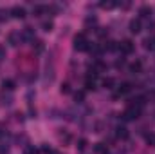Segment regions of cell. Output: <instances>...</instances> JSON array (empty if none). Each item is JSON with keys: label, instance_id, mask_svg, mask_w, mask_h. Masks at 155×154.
Listing matches in <instances>:
<instances>
[{"label": "cell", "instance_id": "cell-14", "mask_svg": "<svg viewBox=\"0 0 155 154\" xmlns=\"http://www.w3.org/2000/svg\"><path fill=\"white\" fill-rule=\"evenodd\" d=\"M116 136L117 138H121V140H126L130 134H128V129L126 127H117L116 129Z\"/></svg>", "mask_w": 155, "mask_h": 154}, {"label": "cell", "instance_id": "cell-9", "mask_svg": "<svg viewBox=\"0 0 155 154\" xmlns=\"http://www.w3.org/2000/svg\"><path fill=\"white\" fill-rule=\"evenodd\" d=\"M85 89H87V91H94V89H96V75L88 73V76L85 80Z\"/></svg>", "mask_w": 155, "mask_h": 154}, {"label": "cell", "instance_id": "cell-30", "mask_svg": "<svg viewBox=\"0 0 155 154\" xmlns=\"http://www.w3.org/2000/svg\"><path fill=\"white\" fill-rule=\"evenodd\" d=\"M146 142L150 145H155V134H146Z\"/></svg>", "mask_w": 155, "mask_h": 154}, {"label": "cell", "instance_id": "cell-10", "mask_svg": "<svg viewBox=\"0 0 155 154\" xmlns=\"http://www.w3.org/2000/svg\"><path fill=\"white\" fill-rule=\"evenodd\" d=\"M152 13H153V11H152L150 5H141V7H139V20H141V18H150Z\"/></svg>", "mask_w": 155, "mask_h": 154}, {"label": "cell", "instance_id": "cell-22", "mask_svg": "<svg viewBox=\"0 0 155 154\" xmlns=\"http://www.w3.org/2000/svg\"><path fill=\"white\" fill-rule=\"evenodd\" d=\"M60 140H61L63 143H71V140H72V136H71L69 132H61V134H60Z\"/></svg>", "mask_w": 155, "mask_h": 154}, {"label": "cell", "instance_id": "cell-6", "mask_svg": "<svg viewBox=\"0 0 155 154\" xmlns=\"http://www.w3.org/2000/svg\"><path fill=\"white\" fill-rule=\"evenodd\" d=\"M20 35H22V42H35L36 40L35 38V29L33 27H24Z\"/></svg>", "mask_w": 155, "mask_h": 154}, {"label": "cell", "instance_id": "cell-29", "mask_svg": "<svg viewBox=\"0 0 155 154\" xmlns=\"http://www.w3.org/2000/svg\"><path fill=\"white\" fill-rule=\"evenodd\" d=\"M61 93H63V94H69V93H71V85H69V83H63V85H61Z\"/></svg>", "mask_w": 155, "mask_h": 154}, {"label": "cell", "instance_id": "cell-26", "mask_svg": "<svg viewBox=\"0 0 155 154\" xmlns=\"http://www.w3.org/2000/svg\"><path fill=\"white\" fill-rule=\"evenodd\" d=\"M78 151H79V152H81V151H85V149H87V140H83V138H81V140H79V142H78Z\"/></svg>", "mask_w": 155, "mask_h": 154}, {"label": "cell", "instance_id": "cell-32", "mask_svg": "<svg viewBox=\"0 0 155 154\" xmlns=\"http://www.w3.org/2000/svg\"><path fill=\"white\" fill-rule=\"evenodd\" d=\"M25 154H38V149H35V147H25Z\"/></svg>", "mask_w": 155, "mask_h": 154}, {"label": "cell", "instance_id": "cell-33", "mask_svg": "<svg viewBox=\"0 0 155 154\" xmlns=\"http://www.w3.org/2000/svg\"><path fill=\"white\" fill-rule=\"evenodd\" d=\"M4 58H5V49L0 45V64H2V60H4Z\"/></svg>", "mask_w": 155, "mask_h": 154}, {"label": "cell", "instance_id": "cell-19", "mask_svg": "<svg viewBox=\"0 0 155 154\" xmlns=\"http://www.w3.org/2000/svg\"><path fill=\"white\" fill-rule=\"evenodd\" d=\"M45 7H47V5H35V7H33V15H35V16H40L41 13H45Z\"/></svg>", "mask_w": 155, "mask_h": 154}, {"label": "cell", "instance_id": "cell-21", "mask_svg": "<svg viewBox=\"0 0 155 154\" xmlns=\"http://www.w3.org/2000/svg\"><path fill=\"white\" fill-rule=\"evenodd\" d=\"M11 103H13V96H11V94H4V96H2V105H7V107H9Z\"/></svg>", "mask_w": 155, "mask_h": 154}, {"label": "cell", "instance_id": "cell-1", "mask_svg": "<svg viewBox=\"0 0 155 154\" xmlns=\"http://www.w3.org/2000/svg\"><path fill=\"white\" fill-rule=\"evenodd\" d=\"M74 49L78 53H83V51H88L90 49V44H88V38L85 33H78L74 37Z\"/></svg>", "mask_w": 155, "mask_h": 154}, {"label": "cell", "instance_id": "cell-13", "mask_svg": "<svg viewBox=\"0 0 155 154\" xmlns=\"http://www.w3.org/2000/svg\"><path fill=\"white\" fill-rule=\"evenodd\" d=\"M143 45H144V49H148V51H155V37H148V38L143 42Z\"/></svg>", "mask_w": 155, "mask_h": 154}, {"label": "cell", "instance_id": "cell-8", "mask_svg": "<svg viewBox=\"0 0 155 154\" xmlns=\"http://www.w3.org/2000/svg\"><path fill=\"white\" fill-rule=\"evenodd\" d=\"M52 82H54V65L47 64V67H45V83H52Z\"/></svg>", "mask_w": 155, "mask_h": 154}, {"label": "cell", "instance_id": "cell-12", "mask_svg": "<svg viewBox=\"0 0 155 154\" xmlns=\"http://www.w3.org/2000/svg\"><path fill=\"white\" fill-rule=\"evenodd\" d=\"M130 31H132L134 35L141 33V20H139V18H134V20L130 22Z\"/></svg>", "mask_w": 155, "mask_h": 154}, {"label": "cell", "instance_id": "cell-16", "mask_svg": "<svg viewBox=\"0 0 155 154\" xmlns=\"http://www.w3.org/2000/svg\"><path fill=\"white\" fill-rule=\"evenodd\" d=\"M96 24H97V18H96V16L90 15V16L85 18V27H92V26H96Z\"/></svg>", "mask_w": 155, "mask_h": 154}, {"label": "cell", "instance_id": "cell-18", "mask_svg": "<svg viewBox=\"0 0 155 154\" xmlns=\"http://www.w3.org/2000/svg\"><path fill=\"white\" fill-rule=\"evenodd\" d=\"M94 152H96V154H105V152H107V145H105V143H96Z\"/></svg>", "mask_w": 155, "mask_h": 154}, {"label": "cell", "instance_id": "cell-11", "mask_svg": "<svg viewBox=\"0 0 155 154\" xmlns=\"http://www.w3.org/2000/svg\"><path fill=\"white\" fill-rule=\"evenodd\" d=\"M143 71V62L141 60H135L134 64H130V73L132 75H139Z\"/></svg>", "mask_w": 155, "mask_h": 154}, {"label": "cell", "instance_id": "cell-3", "mask_svg": "<svg viewBox=\"0 0 155 154\" xmlns=\"http://www.w3.org/2000/svg\"><path fill=\"white\" fill-rule=\"evenodd\" d=\"M141 116V109H135V107H128L123 114H121V118L124 120V121H132V120H137Z\"/></svg>", "mask_w": 155, "mask_h": 154}, {"label": "cell", "instance_id": "cell-31", "mask_svg": "<svg viewBox=\"0 0 155 154\" xmlns=\"http://www.w3.org/2000/svg\"><path fill=\"white\" fill-rule=\"evenodd\" d=\"M41 152H45V154H56L52 149H51V147H47V145H43V147H41Z\"/></svg>", "mask_w": 155, "mask_h": 154}, {"label": "cell", "instance_id": "cell-34", "mask_svg": "<svg viewBox=\"0 0 155 154\" xmlns=\"http://www.w3.org/2000/svg\"><path fill=\"white\" fill-rule=\"evenodd\" d=\"M123 64H124V60H117V62H116V65H117V67H121Z\"/></svg>", "mask_w": 155, "mask_h": 154}, {"label": "cell", "instance_id": "cell-5", "mask_svg": "<svg viewBox=\"0 0 155 154\" xmlns=\"http://www.w3.org/2000/svg\"><path fill=\"white\" fill-rule=\"evenodd\" d=\"M20 42H22V35H20V31H11V33L7 35V44H9L11 47H16Z\"/></svg>", "mask_w": 155, "mask_h": 154}, {"label": "cell", "instance_id": "cell-2", "mask_svg": "<svg viewBox=\"0 0 155 154\" xmlns=\"http://www.w3.org/2000/svg\"><path fill=\"white\" fill-rule=\"evenodd\" d=\"M117 49L121 51V54H132L135 51V44L132 40H123L121 44H117Z\"/></svg>", "mask_w": 155, "mask_h": 154}, {"label": "cell", "instance_id": "cell-15", "mask_svg": "<svg viewBox=\"0 0 155 154\" xmlns=\"http://www.w3.org/2000/svg\"><path fill=\"white\" fill-rule=\"evenodd\" d=\"M2 87H4V89H5V91H9V93H11V91H13V89H15V82H13V80H9V78H7V80H4V82H2Z\"/></svg>", "mask_w": 155, "mask_h": 154}, {"label": "cell", "instance_id": "cell-35", "mask_svg": "<svg viewBox=\"0 0 155 154\" xmlns=\"http://www.w3.org/2000/svg\"><path fill=\"white\" fill-rule=\"evenodd\" d=\"M105 154H107V152H105Z\"/></svg>", "mask_w": 155, "mask_h": 154}, {"label": "cell", "instance_id": "cell-23", "mask_svg": "<svg viewBox=\"0 0 155 154\" xmlns=\"http://www.w3.org/2000/svg\"><path fill=\"white\" fill-rule=\"evenodd\" d=\"M9 15H11V13H9L7 9H0V22H5V20L9 18Z\"/></svg>", "mask_w": 155, "mask_h": 154}, {"label": "cell", "instance_id": "cell-4", "mask_svg": "<svg viewBox=\"0 0 155 154\" xmlns=\"http://www.w3.org/2000/svg\"><path fill=\"white\" fill-rule=\"evenodd\" d=\"M9 13H11V16H13V18H16V20H24V18H25V15H27V13H25V9H24L22 5H15V7H11V9H9Z\"/></svg>", "mask_w": 155, "mask_h": 154}, {"label": "cell", "instance_id": "cell-24", "mask_svg": "<svg viewBox=\"0 0 155 154\" xmlns=\"http://www.w3.org/2000/svg\"><path fill=\"white\" fill-rule=\"evenodd\" d=\"M52 27H54V26H52V22H51V20L41 24V29H43V31H47V33H49V31H52Z\"/></svg>", "mask_w": 155, "mask_h": 154}, {"label": "cell", "instance_id": "cell-7", "mask_svg": "<svg viewBox=\"0 0 155 154\" xmlns=\"http://www.w3.org/2000/svg\"><path fill=\"white\" fill-rule=\"evenodd\" d=\"M132 89H134V85H132L130 82H123V83L117 87V94H119V96H123V94H128Z\"/></svg>", "mask_w": 155, "mask_h": 154}, {"label": "cell", "instance_id": "cell-27", "mask_svg": "<svg viewBox=\"0 0 155 154\" xmlns=\"http://www.w3.org/2000/svg\"><path fill=\"white\" fill-rule=\"evenodd\" d=\"M74 98H76L78 103H81V102L85 100V93H83V91H79V93H76V94H74Z\"/></svg>", "mask_w": 155, "mask_h": 154}, {"label": "cell", "instance_id": "cell-25", "mask_svg": "<svg viewBox=\"0 0 155 154\" xmlns=\"http://www.w3.org/2000/svg\"><path fill=\"white\" fill-rule=\"evenodd\" d=\"M99 5H101L103 9H112V7H116L117 4H116V2H101Z\"/></svg>", "mask_w": 155, "mask_h": 154}, {"label": "cell", "instance_id": "cell-20", "mask_svg": "<svg viewBox=\"0 0 155 154\" xmlns=\"http://www.w3.org/2000/svg\"><path fill=\"white\" fill-rule=\"evenodd\" d=\"M33 49H35L36 53H41V51H43V42H41V40H35V42H33Z\"/></svg>", "mask_w": 155, "mask_h": 154}, {"label": "cell", "instance_id": "cell-17", "mask_svg": "<svg viewBox=\"0 0 155 154\" xmlns=\"http://www.w3.org/2000/svg\"><path fill=\"white\" fill-rule=\"evenodd\" d=\"M114 85H116V80H114L112 76H108V78H105V80H103V87H107V89H112Z\"/></svg>", "mask_w": 155, "mask_h": 154}, {"label": "cell", "instance_id": "cell-28", "mask_svg": "<svg viewBox=\"0 0 155 154\" xmlns=\"http://www.w3.org/2000/svg\"><path fill=\"white\" fill-rule=\"evenodd\" d=\"M107 35H108V31H105V27H99V29H97V37H101V38H105Z\"/></svg>", "mask_w": 155, "mask_h": 154}]
</instances>
